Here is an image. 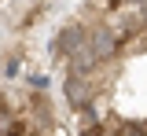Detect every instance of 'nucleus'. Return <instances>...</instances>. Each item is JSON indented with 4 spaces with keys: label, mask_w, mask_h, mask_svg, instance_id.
Masks as SVG:
<instances>
[{
    "label": "nucleus",
    "mask_w": 147,
    "mask_h": 136,
    "mask_svg": "<svg viewBox=\"0 0 147 136\" xmlns=\"http://www.w3.org/2000/svg\"><path fill=\"white\" fill-rule=\"evenodd\" d=\"M85 40H88V26H85L81 19H70L63 30H59V37H55L52 48H55V55H59V59H70L74 52L85 48Z\"/></svg>",
    "instance_id": "1"
}]
</instances>
